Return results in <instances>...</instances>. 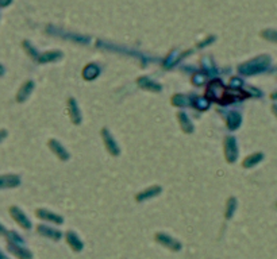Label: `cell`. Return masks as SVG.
Masks as SVG:
<instances>
[{
  "label": "cell",
  "mask_w": 277,
  "mask_h": 259,
  "mask_svg": "<svg viewBox=\"0 0 277 259\" xmlns=\"http://www.w3.org/2000/svg\"><path fill=\"white\" fill-rule=\"evenodd\" d=\"M8 251L19 259H33L32 252L28 251L26 247H22V246H18V244L8 243Z\"/></svg>",
  "instance_id": "cell-8"
},
{
  "label": "cell",
  "mask_w": 277,
  "mask_h": 259,
  "mask_svg": "<svg viewBox=\"0 0 277 259\" xmlns=\"http://www.w3.org/2000/svg\"><path fill=\"white\" fill-rule=\"evenodd\" d=\"M270 62V58L268 55H260V57H256V58L250 59L248 62L242 63L238 67V72L241 73V75L245 76H252L256 75V73H260L265 69Z\"/></svg>",
  "instance_id": "cell-1"
},
{
  "label": "cell",
  "mask_w": 277,
  "mask_h": 259,
  "mask_svg": "<svg viewBox=\"0 0 277 259\" xmlns=\"http://www.w3.org/2000/svg\"><path fill=\"white\" fill-rule=\"evenodd\" d=\"M2 177L8 180V182H2V188H8V186H16V185H19V177L10 176V174H4Z\"/></svg>",
  "instance_id": "cell-22"
},
{
  "label": "cell",
  "mask_w": 277,
  "mask_h": 259,
  "mask_svg": "<svg viewBox=\"0 0 277 259\" xmlns=\"http://www.w3.org/2000/svg\"><path fill=\"white\" fill-rule=\"evenodd\" d=\"M98 75H99V68L96 67L95 63H89V65H87V67L84 68L83 71L84 79L94 80Z\"/></svg>",
  "instance_id": "cell-20"
},
{
  "label": "cell",
  "mask_w": 277,
  "mask_h": 259,
  "mask_svg": "<svg viewBox=\"0 0 277 259\" xmlns=\"http://www.w3.org/2000/svg\"><path fill=\"white\" fill-rule=\"evenodd\" d=\"M156 240L159 242L161 246H164V247H166L168 250H170V251H174L177 252L181 250V243L178 242V240H176L174 238H172V236H169L168 234H164V232H157L155 235Z\"/></svg>",
  "instance_id": "cell-3"
},
{
  "label": "cell",
  "mask_w": 277,
  "mask_h": 259,
  "mask_svg": "<svg viewBox=\"0 0 277 259\" xmlns=\"http://www.w3.org/2000/svg\"><path fill=\"white\" fill-rule=\"evenodd\" d=\"M10 213H11L12 219L15 220L19 225H22L24 230H30V227H32L30 220L27 219V216L24 215V212H22L18 207H11V208H10Z\"/></svg>",
  "instance_id": "cell-6"
},
{
  "label": "cell",
  "mask_w": 277,
  "mask_h": 259,
  "mask_svg": "<svg viewBox=\"0 0 277 259\" xmlns=\"http://www.w3.org/2000/svg\"><path fill=\"white\" fill-rule=\"evenodd\" d=\"M2 259H8L7 256H6V254H4V252H3V254H2Z\"/></svg>",
  "instance_id": "cell-31"
},
{
  "label": "cell",
  "mask_w": 277,
  "mask_h": 259,
  "mask_svg": "<svg viewBox=\"0 0 277 259\" xmlns=\"http://www.w3.org/2000/svg\"><path fill=\"white\" fill-rule=\"evenodd\" d=\"M49 147L53 150V153H54L55 155L59 158V159H63V161H67V159H69V154H68V151L65 150V147H64V146L61 145L58 141H55V139H50V141H49Z\"/></svg>",
  "instance_id": "cell-10"
},
{
  "label": "cell",
  "mask_w": 277,
  "mask_h": 259,
  "mask_svg": "<svg viewBox=\"0 0 277 259\" xmlns=\"http://www.w3.org/2000/svg\"><path fill=\"white\" fill-rule=\"evenodd\" d=\"M194 106L198 108V110H207L208 108V102H207L206 99H200L198 96H195L194 99Z\"/></svg>",
  "instance_id": "cell-24"
},
{
  "label": "cell",
  "mask_w": 277,
  "mask_h": 259,
  "mask_svg": "<svg viewBox=\"0 0 277 259\" xmlns=\"http://www.w3.org/2000/svg\"><path fill=\"white\" fill-rule=\"evenodd\" d=\"M33 88H34V83H33V81H26L23 85L20 86L19 92L16 94V102L19 103L24 102V100L28 98V94H30V92L33 90Z\"/></svg>",
  "instance_id": "cell-15"
},
{
  "label": "cell",
  "mask_w": 277,
  "mask_h": 259,
  "mask_svg": "<svg viewBox=\"0 0 277 259\" xmlns=\"http://www.w3.org/2000/svg\"><path fill=\"white\" fill-rule=\"evenodd\" d=\"M272 99H277V92H274V93H272V96H270Z\"/></svg>",
  "instance_id": "cell-30"
},
{
  "label": "cell",
  "mask_w": 277,
  "mask_h": 259,
  "mask_svg": "<svg viewBox=\"0 0 277 259\" xmlns=\"http://www.w3.org/2000/svg\"><path fill=\"white\" fill-rule=\"evenodd\" d=\"M102 138H103L104 145H106V149L108 150V153L112 154V155H118L120 153L116 142L114 141V138H112V135H111L107 128H102Z\"/></svg>",
  "instance_id": "cell-5"
},
{
  "label": "cell",
  "mask_w": 277,
  "mask_h": 259,
  "mask_svg": "<svg viewBox=\"0 0 277 259\" xmlns=\"http://www.w3.org/2000/svg\"><path fill=\"white\" fill-rule=\"evenodd\" d=\"M242 81L239 79H237V77H234V79H231V81H230V85L231 88H238V85H241Z\"/></svg>",
  "instance_id": "cell-28"
},
{
  "label": "cell",
  "mask_w": 277,
  "mask_h": 259,
  "mask_svg": "<svg viewBox=\"0 0 277 259\" xmlns=\"http://www.w3.org/2000/svg\"><path fill=\"white\" fill-rule=\"evenodd\" d=\"M262 155L261 153H256V154H252V155H249V157H246L245 159H243V162H242V166L243 168H253V166H256L258 164V162L262 159Z\"/></svg>",
  "instance_id": "cell-18"
},
{
  "label": "cell",
  "mask_w": 277,
  "mask_h": 259,
  "mask_svg": "<svg viewBox=\"0 0 277 259\" xmlns=\"http://www.w3.org/2000/svg\"><path fill=\"white\" fill-rule=\"evenodd\" d=\"M63 53L59 50H52V51H46L44 54H41L38 57V62L40 63H46V62H52V61H57V59L61 58Z\"/></svg>",
  "instance_id": "cell-16"
},
{
  "label": "cell",
  "mask_w": 277,
  "mask_h": 259,
  "mask_svg": "<svg viewBox=\"0 0 277 259\" xmlns=\"http://www.w3.org/2000/svg\"><path fill=\"white\" fill-rule=\"evenodd\" d=\"M38 234L44 236V238H49V239L53 240H59L61 239V236H63V234H61L58 230L46 227V225H38Z\"/></svg>",
  "instance_id": "cell-11"
},
{
  "label": "cell",
  "mask_w": 277,
  "mask_h": 259,
  "mask_svg": "<svg viewBox=\"0 0 277 259\" xmlns=\"http://www.w3.org/2000/svg\"><path fill=\"white\" fill-rule=\"evenodd\" d=\"M227 127H229L230 130H235L239 124H241V115L238 114V112H235V111H233V112H230L229 115H227Z\"/></svg>",
  "instance_id": "cell-19"
},
{
  "label": "cell",
  "mask_w": 277,
  "mask_h": 259,
  "mask_svg": "<svg viewBox=\"0 0 277 259\" xmlns=\"http://www.w3.org/2000/svg\"><path fill=\"white\" fill-rule=\"evenodd\" d=\"M65 239H67L68 244L71 246V248L75 252H80L83 250L84 243L80 240V238L77 236V234L73 231H68L67 235H65Z\"/></svg>",
  "instance_id": "cell-7"
},
{
  "label": "cell",
  "mask_w": 277,
  "mask_h": 259,
  "mask_svg": "<svg viewBox=\"0 0 277 259\" xmlns=\"http://www.w3.org/2000/svg\"><path fill=\"white\" fill-rule=\"evenodd\" d=\"M172 104L176 107H182V106H188L190 104V100L187 96L184 94H174L172 98Z\"/></svg>",
  "instance_id": "cell-21"
},
{
  "label": "cell",
  "mask_w": 277,
  "mask_h": 259,
  "mask_svg": "<svg viewBox=\"0 0 277 259\" xmlns=\"http://www.w3.org/2000/svg\"><path fill=\"white\" fill-rule=\"evenodd\" d=\"M160 192H161V188H160L159 185H153V186H150V188H147L146 190H143V192L138 193L135 199H137V201L147 200V199H150V197L157 196Z\"/></svg>",
  "instance_id": "cell-14"
},
{
  "label": "cell",
  "mask_w": 277,
  "mask_h": 259,
  "mask_svg": "<svg viewBox=\"0 0 277 259\" xmlns=\"http://www.w3.org/2000/svg\"><path fill=\"white\" fill-rule=\"evenodd\" d=\"M261 37L268 41L277 42V31H274V30H264V31L261 33Z\"/></svg>",
  "instance_id": "cell-25"
},
{
  "label": "cell",
  "mask_w": 277,
  "mask_h": 259,
  "mask_svg": "<svg viewBox=\"0 0 277 259\" xmlns=\"http://www.w3.org/2000/svg\"><path fill=\"white\" fill-rule=\"evenodd\" d=\"M36 215L38 216L40 219L49 220V221H52V223H55V224L63 223V217H61V216L49 212V211H46V209H37Z\"/></svg>",
  "instance_id": "cell-13"
},
{
  "label": "cell",
  "mask_w": 277,
  "mask_h": 259,
  "mask_svg": "<svg viewBox=\"0 0 277 259\" xmlns=\"http://www.w3.org/2000/svg\"><path fill=\"white\" fill-rule=\"evenodd\" d=\"M225 157L227 159V162H230V164H233L237 159L238 147L234 137H227L225 139Z\"/></svg>",
  "instance_id": "cell-4"
},
{
  "label": "cell",
  "mask_w": 277,
  "mask_h": 259,
  "mask_svg": "<svg viewBox=\"0 0 277 259\" xmlns=\"http://www.w3.org/2000/svg\"><path fill=\"white\" fill-rule=\"evenodd\" d=\"M226 93H227V89L225 88V85L219 81V80H212L208 86H207V98L210 100H214V102H218L221 104H226V103H230V100L226 98Z\"/></svg>",
  "instance_id": "cell-2"
},
{
  "label": "cell",
  "mask_w": 277,
  "mask_h": 259,
  "mask_svg": "<svg viewBox=\"0 0 277 259\" xmlns=\"http://www.w3.org/2000/svg\"><path fill=\"white\" fill-rule=\"evenodd\" d=\"M235 204H237L235 199L230 197L229 201H227V207H226V219H230L233 216V212L235 211Z\"/></svg>",
  "instance_id": "cell-23"
},
{
  "label": "cell",
  "mask_w": 277,
  "mask_h": 259,
  "mask_svg": "<svg viewBox=\"0 0 277 259\" xmlns=\"http://www.w3.org/2000/svg\"><path fill=\"white\" fill-rule=\"evenodd\" d=\"M137 83H138V85L141 86V88H143V89L146 90H150V92H160V90H161V85L155 83V81H151L149 77H139V79L137 80Z\"/></svg>",
  "instance_id": "cell-12"
},
{
  "label": "cell",
  "mask_w": 277,
  "mask_h": 259,
  "mask_svg": "<svg viewBox=\"0 0 277 259\" xmlns=\"http://www.w3.org/2000/svg\"><path fill=\"white\" fill-rule=\"evenodd\" d=\"M68 111H69V116L72 119V123L80 124V122H81V114H80L79 106H77L75 99L71 98L68 100Z\"/></svg>",
  "instance_id": "cell-9"
},
{
  "label": "cell",
  "mask_w": 277,
  "mask_h": 259,
  "mask_svg": "<svg viewBox=\"0 0 277 259\" xmlns=\"http://www.w3.org/2000/svg\"><path fill=\"white\" fill-rule=\"evenodd\" d=\"M272 110H273L274 115H276V116H277V106H276V104H274V106H272Z\"/></svg>",
  "instance_id": "cell-29"
},
{
  "label": "cell",
  "mask_w": 277,
  "mask_h": 259,
  "mask_svg": "<svg viewBox=\"0 0 277 259\" xmlns=\"http://www.w3.org/2000/svg\"><path fill=\"white\" fill-rule=\"evenodd\" d=\"M177 118H178V122H180V126H181L182 131H184V133H192L194 126H192V123H191V120L188 119V116H187L184 112H178Z\"/></svg>",
  "instance_id": "cell-17"
},
{
  "label": "cell",
  "mask_w": 277,
  "mask_h": 259,
  "mask_svg": "<svg viewBox=\"0 0 277 259\" xmlns=\"http://www.w3.org/2000/svg\"><path fill=\"white\" fill-rule=\"evenodd\" d=\"M22 45H23V49H24V50H26V53H27V54L30 55L32 58H37V51H36V49H34V47L30 46V43H28L27 41H23V43H22Z\"/></svg>",
  "instance_id": "cell-26"
},
{
  "label": "cell",
  "mask_w": 277,
  "mask_h": 259,
  "mask_svg": "<svg viewBox=\"0 0 277 259\" xmlns=\"http://www.w3.org/2000/svg\"><path fill=\"white\" fill-rule=\"evenodd\" d=\"M203 81H204V76H203V75H196L194 79H192V83L198 84V85H200Z\"/></svg>",
  "instance_id": "cell-27"
}]
</instances>
